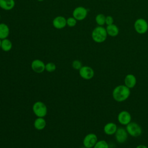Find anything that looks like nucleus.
Returning a JSON list of instances; mask_svg holds the SVG:
<instances>
[{
    "label": "nucleus",
    "mask_w": 148,
    "mask_h": 148,
    "mask_svg": "<svg viewBox=\"0 0 148 148\" xmlns=\"http://www.w3.org/2000/svg\"><path fill=\"white\" fill-rule=\"evenodd\" d=\"M131 94L130 89L124 84L118 85L113 90L112 97L114 101L121 102L127 100Z\"/></svg>",
    "instance_id": "nucleus-1"
},
{
    "label": "nucleus",
    "mask_w": 148,
    "mask_h": 148,
    "mask_svg": "<svg viewBox=\"0 0 148 148\" xmlns=\"http://www.w3.org/2000/svg\"><path fill=\"white\" fill-rule=\"evenodd\" d=\"M108 34L106 28L103 26L95 27L91 32V38L97 43H102L107 39Z\"/></svg>",
    "instance_id": "nucleus-2"
},
{
    "label": "nucleus",
    "mask_w": 148,
    "mask_h": 148,
    "mask_svg": "<svg viewBox=\"0 0 148 148\" xmlns=\"http://www.w3.org/2000/svg\"><path fill=\"white\" fill-rule=\"evenodd\" d=\"M32 111L37 117H45L47 113V108L42 101H36L32 105Z\"/></svg>",
    "instance_id": "nucleus-3"
},
{
    "label": "nucleus",
    "mask_w": 148,
    "mask_h": 148,
    "mask_svg": "<svg viewBox=\"0 0 148 148\" xmlns=\"http://www.w3.org/2000/svg\"><path fill=\"white\" fill-rule=\"evenodd\" d=\"M134 28L137 34H145L148 31V22L143 18H137L134 23Z\"/></svg>",
    "instance_id": "nucleus-4"
},
{
    "label": "nucleus",
    "mask_w": 148,
    "mask_h": 148,
    "mask_svg": "<svg viewBox=\"0 0 148 148\" xmlns=\"http://www.w3.org/2000/svg\"><path fill=\"white\" fill-rule=\"evenodd\" d=\"M125 130L128 135L134 138L140 136L142 133V129L141 127L136 122L131 121L126 125Z\"/></svg>",
    "instance_id": "nucleus-5"
},
{
    "label": "nucleus",
    "mask_w": 148,
    "mask_h": 148,
    "mask_svg": "<svg viewBox=\"0 0 148 148\" xmlns=\"http://www.w3.org/2000/svg\"><path fill=\"white\" fill-rule=\"evenodd\" d=\"M88 10L83 6H77L72 12V16L77 21L84 20L87 16Z\"/></svg>",
    "instance_id": "nucleus-6"
},
{
    "label": "nucleus",
    "mask_w": 148,
    "mask_h": 148,
    "mask_svg": "<svg viewBox=\"0 0 148 148\" xmlns=\"http://www.w3.org/2000/svg\"><path fill=\"white\" fill-rule=\"evenodd\" d=\"M98 137L94 133L87 134L83 138V145L86 148H92L98 141Z\"/></svg>",
    "instance_id": "nucleus-7"
},
{
    "label": "nucleus",
    "mask_w": 148,
    "mask_h": 148,
    "mask_svg": "<svg viewBox=\"0 0 148 148\" xmlns=\"http://www.w3.org/2000/svg\"><path fill=\"white\" fill-rule=\"evenodd\" d=\"M80 76L85 80H90L94 76V69L89 66H82L79 70Z\"/></svg>",
    "instance_id": "nucleus-8"
},
{
    "label": "nucleus",
    "mask_w": 148,
    "mask_h": 148,
    "mask_svg": "<svg viewBox=\"0 0 148 148\" xmlns=\"http://www.w3.org/2000/svg\"><path fill=\"white\" fill-rule=\"evenodd\" d=\"M128 134L126 131L125 128L123 127L118 128L116 133L114 134V137L116 141L119 143H125L128 139Z\"/></svg>",
    "instance_id": "nucleus-9"
},
{
    "label": "nucleus",
    "mask_w": 148,
    "mask_h": 148,
    "mask_svg": "<svg viewBox=\"0 0 148 148\" xmlns=\"http://www.w3.org/2000/svg\"><path fill=\"white\" fill-rule=\"evenodd\" d=\"M132 117L129 112L127 110L121 111L117 115L118 122L123 125H127L131 121Z\"/></svg>",
    "instance_id": "nucleus-10"
},
{
    "label": "nucleus",
    "mask_w": 148,
    "mask_h": 148,
    "mask_svg": "<svg viewBox=\"0 0 148 148\" xmlns=\"http://www.w3.org/2000/svg\"><path fill=\"white\" fill-rule=\"evenodd\" d=\"M31 67L32 70L37 73H41L45 71V64L39 59L34 60L31 64Z\"/></svg>",
    "instance_id": "nucleus-11"
},
{
    "label": "nucleus",
    "mask_w": 148,
    "mask_h": 148,
    "mask_svg": "<svg viewBox=\"0 0 148 148\" xmlns=\"http://www.w3.org/2000/svg\"><path fill=\"white\" fill-rule=\"evenodd\" d=\"M52 24L56 29H63L66 26V18L62 16H56L53 18Z\"/></svg>",
    "instance_id": "nucleus-12"
},
{
    "label": "nucleus",
    "mask_w": 148,
    "mask_h": 148,
    "mask_svg": "<svg viewBox=\"0 0 148 148\" xmlns=\"http://www.w3.org/2000/svg\"><path fill=\"white\" fill-rule=\"evenodd\" d=\"M118 127L116 123L109 122L106 123L103 127V132L108 135H113L116 133Z\"/></svg>",
    "instance_id": "nucleus-13"
},
{
    "label": "nucleus",
    "mask_w": 148,
    "mask_h": 148,
    "mask_svg": "<svg viewBox=\"0 0 148 148\" xmlns=\"http://www.w3.org/2000/svg\"><path fill=\"white\" fill-rule=\"evenodd\" d=\"M136 78L134 75L127 74L124 78V85L131 89L136 86Z\"/></svg>",
    "instance_id": "nucleus-14"
},
{
    "label": "nucleus",
    "mask_w": 148,
    "mask_h": 148,
    "mask_svg": "<svg viewBox=\"0 0 148 148\" xmlns=\"http://www.w3.org/2000/svg\"><path fill=\"white\" fill-rule=\"evenodd\" d=\"M14 0H0V8L3 10L9 11L15 6Z\"/></svg>",
    "instance_id": "nucleus-15"
},
{
    "label": "nucleus",
    "mask_w": 148,
    "mask_h": 148,
    "mask_svg": "<svg viewBox=\"0 0 148 148\" xmlns=\"http://www.w3.org/2000/svg\"><path fill=\"white\" fill-rule=\"evenodd\" d=\"M105 28H106L108 35L111 37H116L119 34V31H120L119 28L114 24L106 25V27Z\"/></svg>",
    "instance_id": "nucleus-16"
},
{
    "label": "nucleus",
    "mask_w": 148,
    "mask_h": 148,
    "mask_svg": "<svg viewBox=\"0 0 148 148\" xmlns=\"http://www.w3.org/2000/svg\"><path fill=\"white\" fill-rule=\"evenodd\" d=\"M10 34V28L9 26L4 23H0V39H3L8 38Z\"/></svg>",
    "instance_id": "nucleus-17"
},
{
    "label": "nucleus",
    "mask_w": 148,
    "mask_h": 148,
    "mask_svg": "<svg viewBox=\"0 0 148 148\" xmlns=\"http://www.w3.org/2000/svg\"><path fill=\"white\" fill-rule=\"evenodd\" d=\"M46 125V121L44 117H37L34 122V126L35 128L39 131L43 130Z\"/></svg>",
    "instance_id": "nucleus-18"
},
{
    "label": "nucleus",
    "mask_w": 148,
    "mask_h": 148,
    "mask_svg": "<svg viewBox=\"0 0 148 148\" xmlns=\"http://www.w3.org/2000/svg\"><path fill=\"white\" fill-rule=\"evenodd\" d=\"M12 42L8 38L2 39L1 49L5 52H8L11 50L12 49Z\"/></svg>",
    "instance_id": "nucleus-19"
},
{
    "label": "nucleus",
    "mask_w": 148,
    "mask_h": 148,
    "mask_svg": "<svg viewBox=\"0 0 148 148\" xmlns=\"http://www.w3.org/2000/svg\"><path fill=\"white\" fill-rule=\"evenodd\" d=\"M106 16L103 13H98L95 17V21L98 26H103L105 24Z\"/></svg>",
    "instance_id": "nucleus-20"
},
{
    "label": "nucleus",
    "mask_w": 148,
    "mask_h": 148,
    "mask_svg": "<svg viewBox=\"0 0 148 148\" xmlns=\"http://www.w3.org/2000/svg\"><path fill=\"white\" fill-rule=\"evenodd\" d=\"M92 148H109L108 142L105 140H98Z\"/></svg>",
    "instance_id": "nucleus-21"
},
{
    "label": "nucleus",
    "mask_w": 148,
    "mask_h": 148,
    "mask_svg": "<svg viewBox=\"0 0 148 148\" xmlns=\"http://www.w3.org/2000/svg\"><path fill=\"white\" fill-rule=\"evenodd\" d=\"M56 69V65L54 63L49 62L45 64V71L48 72H53Z\"/></svg>",
    "instance_id": "nucleus-22"
},
{
    "label": "nucleus",
    "mask_w": 148,
    "mask_h": 148,
    "mask_svg": "<svg viewBox=\"0 0 148 148\" xmlns=\"http://www.w3.org/2000/svg\"><path fill=\"white\" fill-rule=\"evenodd\" d=\"M77 20L72 16L66 18V25L69 27H73L77 24Z\"/></svg>",
    "instance_id": "nucleus-23"
},
{
    "label": "nucleus",
    "mask_w": 148,
    "mask_h": 148,
    "mask_svg": "<svg viewBox=\"0 0 148 148\" xmlns=\"http://www.w3.org/2000/svg\"><path fill=\"white\" fill-rule=\"evenodd\" d=\"M82 66V62L78 60H75L72 62V68L76 70H79Z\"/></svg>",
    "instance_id": "nucleus-24"
},
{
    "label": "nucleus",
    "mask_w": 148,
    "mask_h": 148,
    "mask_svg": "<svg viewBox=\"0 0 148 148\" xmlns=\"http://www.w3.org/2000/svg\"><path fill=\"white\" fill-rule=\"evenodd\" d=\"M112 24H114V18L112 16L108 15L106 16V19H105V24L106 25H111Z\"/></svg>",
    "instance_id": "nucleus-25"
},
{
    "label": "nucleus",
    "mask_w": 148,
    "mask_h": 148,
    "mask_svg": "<svg viewBox=\"0 0 148 148\" xmlns=\"http://www.w3.org/2000/svg\"><path fill=\"white\" fill-rule=\"evenodd\" d=\"M135 148H148L147 146L145 145H139Z\"/></svg>",
    "instance_id": "nucleus-26"
},
{
    "label": "nucleus",
    "mask_w": 148,
    "mask_h": 148,
    "mask_svg": "<svg viewBox=\"0 0 148 148\" xmlns=\"http://www.w3.org/2000/svg\"><path fill=\"white\" fill-rule=\"evenodd\" d=\"M38 2H43L44 0H37Z\"/></svg>",
    "instance_id": "nucleus-27"
},
{
    "label": "nucleus",
    "mask_w": 148,
    "mask_h": 148,
    "mask_svg": "<svg viewBox=\"0 0 148 148\" xmlns=\"http://www.w3.org/2000/svg\"><path fill=\"white\" fill-rule=\"evenodd\" d=\"M1 40H2L0 39V49H1Z\"/></svg>",
    "instance_id": "nucleus-28"
},
{
    "label": "nucleus",
    "mask_w": 148,
    "mask_h": 148,
    "mask_svg": "<svg viewBox=\"0 0 148 148\" xmlns=\"http://www.w3.org/2000/svg\"><path fill=\"white\" fill-rule=\"evenodd\" d=\"M82 148H86V147H84V146H83V147H82Z\"/></svg>",
    "instance_id": "nucleus-29"
},
{
    "label": "nucleus",
    "mask_w": 148,
    "mask_h": 148,
    "mask_svg": "<svg viewBox=\"0 0 148 148\" xmlns=\"http://www.w3.org/2000/svg\"><path fill=\"white\" fill-rule=\"evenodd\" d=\"M0 20H1V14H0Z\"/></svg>",
    "instance_id": "nucleus-30"
},
{
    "label": "nucleus",
    "mask_w": 148,
    "mask_h": 148,
    "mask_svg": "<svg viewBox=\"0 0 148 148\" xmlns=\"http://www.w3.org/2000/svg\"><path fill=\"white\" fill-rule=\"evenodd\" d=\"M147 147H148V146H147Z\"/></svg>",
    "instance_id": "nucleus-31"
}]
</instances>
